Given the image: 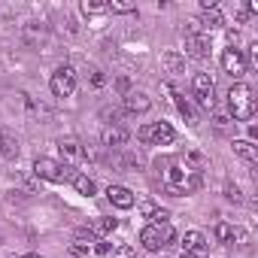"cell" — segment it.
Listing matches in <instances>:
<instances>
[{
    "instance_id": "29",
    "label": "cell",
    "mask_w": 258,
    "mask_h": 258,
    "mask_svg": "<svg viewBox=\"0 0 258 258\" xmlns=\"http://www.w3.org/2000/svg\"><path fill=\"white\" fill-rule=\"evenodd\" d=\"M155 210H158V206H155L152 201H143V203H140V213H143L146 219H152V216H155Z\"/></svg>"
},
{
    "instance_id": "11",
    "label": "cell",
    "mask_w": 258,
    "mask_h": 258,
    "mask_svg": "<svg viewBox=\"0 0 258 258\" xmlns=\"http://www.w3.org/2000/svg\"><path fill=\"white\" fill-rule=\"evenodd\" d=\"M182 252H188V255H195V258H203L206 255V237L201 234V231H185V237H182Z\"/></svg>"
},
{
    "instance_id": "34",
    "label": "cell",
    "mask_w": 258,
    "mask_h": 258,
    "mask_svg": "<svg viewBox=\"0 0 258 258\" xmlns=\"http://www.w3.org/2000/svg\"><path fill=\"white\" fill-rule=\"evenodd\" d=\"M22 258H40V255H37V252H30V255H22Z\"/></svg>"
},
{
    "instance_id": "28",
    "label": "cell",
    "mask_w": 258,
    "mask_h": 258,
    "mask_svg": "<svg viewBox=\"0 0 258 258\" xmlns=\"http://www.w3.org/2000/svg\"><path fill=\"white\" fill-rule=\"evenodd\" d=\"M107 85V76H103V70H91V88H103Z\"/></svg>"
},
{
    "instance_id": "21",
    "label": "cell",
    "mask_w": 258,
    "mask_h": 258,
    "mask_svg": "<svg viewBox=\"0 0 258 258\" xmlns=\"http://www.w3.org/2000/svg\"><path fill=\"white\" fill-rule=\"evenodd\" d=\"M115 228H118V219H107V216H103V219H94L91 234L94 237H103V234H113Z\"/></svg>"
},
{
    "instance_id": "4",
    "label": "cell",
    "mask_w": 258,
    "mask_h": 258,
    "mask_svg": "<svg viewBox=\"0 0 258 258\" xmlns=\"http://www.w3.org/2000/svg\"><path fill=\"white\" fill-rule=\"evenodd\" d=\"M33 173L40 179H49V182H73L76 170L70 164H61V161H52V158H37L33 161Z\"/></svg>"
},
{
    "instance_id": "25",
    "label": "cell",
    "mask_w": 258,
    "mask_h": 258,
    "mask_svg": "<svg viewBox=\"0 0 258 258\" xmlns=\"http://www.w3.org/2000/svg\"><path fill=\"white\" fill-rule=\"evenodd\" d=\"M110 255H113V258H137L134 246H128V243H122V246H115V249H113Z\"/></svg>"
},
{
    "instance_id": "35",
    "label": "cell",
    "mask_w": 258,
    "mask_h": 258,
    "mask_svg": "<svg viewBox=\"0 0 258 258\" xmlns=\"http://www.w3.org/2000/svg\"><path fill=\"white\" fill-rule=\"evenodd\" d=\"M179 258H195V255H188V252H182V255H179Z\"/></svg>"
},
{
    "instance_id": "2",
    "label": "cell",
    "mask_w": 258,
    "mask_h": 258,
    "mask_svg": "<svg viewBox=\"0 0 258 258\" xmlns=\"http://www.w3.org/2000/svg\"><path fill=\"white\" fill-rule=\"evenodd\" d=\"M228 113L234 115V122H249L255 115V94L246 82H234L228 88Z\"/></svg>"
},
{
    "instance_id": "19",
    "label": "cell",
    "mask_w": 258,
    "mask_h": 258,
    "mask_svg": "<svg viewBox=\"0 0 258 258\" xmlns=\"http://www.w3.org/2000/svg\"><path fill=\"white\" fill-rule=\"evenodd\" d=\"M161 61H164V67H167L170 73H185V58L176 55V52H164Z\"/></svg>"
},
{
    "instance_id": "32",
    "label": "cell",
    "mask_w": 258,
    "mask_h": 258,
    "mask_svg": "<svg viewBox=\"0 0 258 258\" xmlns=\"http://www.w3.org/2000/svg\"><path fill=\"white\" fill-rule=\"evenodd\" d=\"M115 85H118V91H122V94H128V91H131V82H128L125 76H122V79H118Z\"/></svg>"
},
{
    "instance_id": "26",
    "label": "cell",
    "mask_w": 258,
    "mask_h": 258,
    "mask_svg": "<svg viewBox=\"0 0 258 258\" xmlns=\"http://www.w3.org/2000/svg\"><path fill=\"white\" fill-rule=\"evenodd\" d=\"M70 249H73L76 255H82V252H88V249H91V240H82V237H73V243H70Z\"/></svg>"
},
{
    "instance_id": "6",
    "label": "cell",
    "mask_w": 258,
    "mask_h": 258,
    "mask_svg": "<svg viewBox=\"0 0 258 258\" xmlns=\"http://www.w3.org/2000/svg\"><path fill=\"white\" fill-rule=\"evenodd\" d=\"M185 52L192 58H198V61L210 58V37L198 28V22H192V28L185 30Z\"/></svg>"
},
{
    "instance_id": "1",
    "label": "cell",
    "mask_w": 258,
    "mask_h": 258,
    "mask_svg": "<svg viewBox=\"0 0 258 258\" xmlns=\"http://www.w3.org/2000/svg\"><path fill=\"white\" fill-rule=\"evenodd\" d=\"M158 167H164V188L170 195H192L201 188V170L192 167L182 158H173V161H158Z\"/></svg>"
},
{
    "instance_id": "16",
    "label": "cell",
    "mask_w": 258,
    "mask_h": 258,
    "mask_svg": "<svg viewBox=\"0 0 258 258\" xmlns=\"http://www.w3.org/2000/svg\"><path fill=\"white\" fill-rule=\"evenodd\" d=\"M234 155H240V158L249 161V164L258 161V149L252 146V140H234Z\"/></svg>"
},
{
    "instance_id": "12",
    "label": "cell",
    "mask_w": 258,
    "mask_h": 258,
    "mask_svg": "<svg viewBox=\"0 0 258 258\" xmlns=\"http://www.w3.org/2000/svg\"><path fill=\"white\" fill-rule=\"evenodd\" d=\"M107 198H110L113 206H118V210H131V206H134V195H131V188H125V185H110Z\"/></svg>"
},
{
    "instance_id": "5",
    "label": "cell",
    "mask_w": 258,
    "mask_h": 258,
    "mask_svg": "<svg viewBox=\"0 0 258 258\" xmlns=\"http://www.w3.org/2000/svg\"><path fill=\"white\" fill-rule=\"evenodd\" d=\"M49 88H52V94H55V97H70V94L76 91V70H73L70 64L58 67V70L52 73Z\"/></svg>"
},
{
    "instance_id": "20",
    "label": "cell",
    "mask_w": 258,
    "mask_h": 258,
    "mask_svg": "<svg viewBox=\"0 0 258 258\" xmlns=\"http://www.w3.org/2000/svg\"><path fill=\"white\" fill-rule=\"evenodd\" d=\"M73 185H76V192H79V195H85V198H91V195L97 192L94 179H91V176H85V173H76V176H73Z\"/></svg>"
},
{
    "instance_id": "14",
    "label": "cell",
    "mask_w": 258,
    "mask_h": 258,
    "mask_svg": "<svg viewBox=\"0 0 258 258\" xmlns=\"http://www.w3.org/2000/svg\"><path fill=\"white\" fill-rule=\"evenodd\" d=\"M0 155L3 158H19V140L12 137V131H0Z\"/></svg>"
},
{
    "instance_id": "17",
    "label": "cell",
    "mask_w": 258,
    "mask_h": 258,
    "mask_svg": "<svg viewBox=\"0 0 258 258\" xmlns=\"http://www.w3.org/2000/svg\"><path fill=\"white\" fill-rule=\"evenodd\" d=\"M225 22H222V12H219V6L216 9H206L203 15H201V22H198V28L201 30H216V28H222Z\"/></svg>"
},
{
    "instance_id": "9",
    "label": "cell",
    "mask_w": 258,
    "mask_h": 258,
    "mask_svg": "<svg viewBox=\"0 0 258 258\" xmlns=\"http://www.w3.org/2000/svg\"><path fill=\"white\" fill-rule=\"evenodd\" d=\"M149 110H152V97H149V94H143V91H128V94H125V113L143 115V113H149Z\"/></svg>"
},
{
    "instance_id": "30",
    "label": "cell",
    "mask_w": 258,
    "mask_h": 258,
    "mask_svg": "<svg viewBox=\"0 0 258 258\" xmlns=\"http://www.w3.org/2000/svg\"><path fill=\"white\" fill-rule=\"evenodd\" d=\"M137 137H140V143H152V131H149V125H143L140 131H137Z\"/></svg>"
},
{
    "instance_id": "7",
    "label": "cell",
    "mask_w": 258,
    "mask_h": 258,
    "mask_svg": "<svg viewBox=\"0 0 258 258\" xmlns=\"http://www.w3.org/2000/svg\"><path fill=\"white\" fill-rule=\"evenodd\" d=\"M192 91H195V97H198V103H201L203 110H213L216 107V82H213L210 73H195Z\"/></svg>"
},
{
    "instance_id": "3",
    "label": "cell",
    "mask_w": 258,
    "mask_h": 258,
    "mask_svg": "<svg viewBox=\"0 0 258 258\" xmlns=\"http://www.w3.org/2000/svg\"><path fill=\"white\" fill-rule=\"evenodd\" d=\"M173 237L176 234H173V225H170V222H152V225H146L140 231V243L149 252H161L164 246L173 243Z\"/></svg>"
},
{
    "instance_id": "31",
    "label": "cell",
    "mask_w": 258,
    "mask_h": 258,
    "mask_svg": "<svg viewBox=\"0 0 258 258\" xmlns=\"http://www.w3.org/2000/svg\"><path fill=\"white\" fill-rule=\"evenodd\" d=\"M228 122H231L228 115H222V113L216 115V128H219V131H225V128H228Z\"/></svg>"
},
{
    "instance_id": "8",
    "label": "cell",
    "mask_w": 258,
    "mask_h": 258,
    "mask_svg": "<svg viewBox=\"0 0 258 258\" xmlns=\"http://www.w3.org/2000/svg\"><path fill=\"white\" fill-rule=\"evenodd\" d=\"M222 67H225L228 76L240 79V76L246 73V55H243V49H237V46L225 49V52H222Z\"/></svg>"
},
{
    "instance_id": "13",
    "label": "cell",
    "mask_w": 258,
    "mask_h": 258,
    "mask_svg": "<svg viewBox=\"0 0 258 258\" xmlns=\"http://www.w3.org/2000/svg\"><path fill=\"white\" fill-rule=\"evenodd\" d=\"M149 131H152V143H158V146H170L176 137L167 122H155V125H149Z\"/></svg>"
},
{
    "instance_id": "33",
    "label": "cell",
    "mask_w": 258,
    "mask_h": 258,
    "mask_svg": "<svg viewBox=\"0 0 258 258\" xmlns=\"http://www.w3.org/2000/svg\"><path fill=\"white\" fill-rule=\"evenodd\" d=\"M97 252H100V255H110L113 246H110V243H97Z\"/></svg>"
},
{
    "instance_id": "27",
    "label": "cell",
    "mask_w": 258,
    "mask_h": 258,
    "mask_svg": "<svg viewBox=\"0 0 258 258\" xmlns=\"http://www.w3.org/2000/svg\"><path fill=\"white\" fill-rule=\"evenodd\" d=\"M225 195H228V201H234V203L243 201V195H240V188H237L234 182H228V185H225Z\"/></svg>"
},
{
    "instance_id": "15",
    "label": "cell",
    "mask_w": 258,
    "mask_h": 258,
    "mask_svg": "<svg viewBox=\"0 0 258 258\" xmlns=\"http://www.w3.org/2000/svg\"><path fill=\"white\" fill-rule=\"evenodd\" d=\"M58 149H61V155L67 161H82L85 158L82 143H76V140H58Z\"/></svg>"
},
{
    "instance_id": "18",
    "label": "cell",
    "mask_w": 258,
    "mask_h": 258,
    "mask_svg": "<svg viewBox=\"0 0 258 258\" xmlns=\"http://www.w3.org/2000/svg\"><path fill=\"white\" fill-rule=\"evenodd\" d=\"M216 237H219V243H234V240H240V237H243V231H237V228H231L228 225V222H219V225H216Z\"/></svg>"
},
{
    "instance_id": "10",
    "label": "cell",
    "mask_w": 258,
    "mask_h": 258,
    "mask_svg": "<svg viewBox=\"0 0 258 258\" xmlns=\"http://www.w3.org/2000/svg\"><path fill=\"white\" fill-rule=\"evenodd\" d=\"M100 140H103V146H107V149L118 152V149L128 143V131H125L122 125H107V128H103V137H100Z\"/></svg>"
},
{
    "instance_id": "24",
    "label": "cell",
    "mask_w": 258,
    "mask_h": 258,
    "mask_svg": "<svg viewBox=\"0 0 258 258\" xmlns=\"http://www.w3.org/2000/svg\"><path fill=\"white\" fill-rule=\"evenodd\" d=\"M82 12H85V15H97V12H107V3H94V0H85V3H82Z\"/></svg>"
},
{
    "instance_id": "23",
    "label": "cell",
    "mask_w": 258,
    "mask_h": 258,
    "mask_svg": "<svg viewBox=\"0 0 258 258\" xmlns=\"http://www.w3.org/2000/svg\"><path fill=\"white\" fill-rule=\"evenodd\" d=\"M107 12H118V15L137 12V3H131V0H110V3H107Z\"/></svg>"
},
{
    "instance_id": "22",
    "label": "cell",
    "mask_w": 258,
    "mask_h": 258,
    "mask_svg": "<svg viewBox=\"0 0 258 258\" xmlns=\"http://www.w3.org/2000/svg\"><path fill=\"white\" fill-rule=\"evenodd\" d=\"M176 107H179V113L185 115V122H188V125H198V113H195V107H192V103H188L185 97L176 94Z\"/></svg>"
}]
</instances>
